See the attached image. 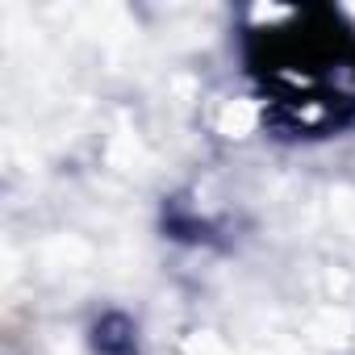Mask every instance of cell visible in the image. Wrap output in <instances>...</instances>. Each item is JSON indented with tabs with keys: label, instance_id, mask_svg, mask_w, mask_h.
Listing matches in <instances>:
<instances>
[{
	"label": "cell",
	"instance_id": "1",
	"mask_svg": "<svg viewBox=\"0 0 355 355\" xmlns=\"http://www.w3.org/2000/svg\"><path fill=\"white\" fill-rule=\"evenodd\" d=\"M255 71L288 105L338 109L355 92V42L334 17L297 13L284 26L263 30V55Z\"/></svg>",
	"mask_w": 355,
	"mask_h": 355
}]
</instances>
